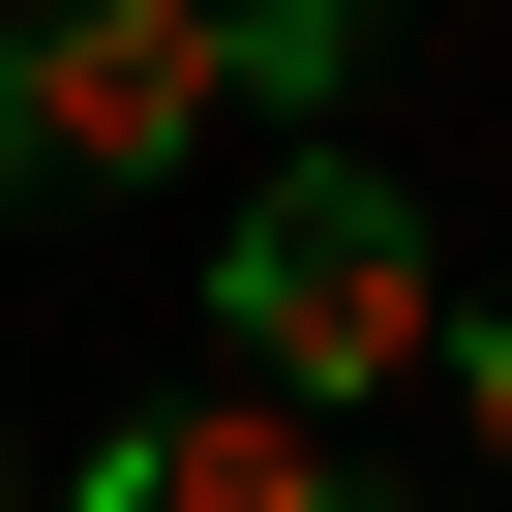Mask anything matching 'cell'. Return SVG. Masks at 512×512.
I'll return each instance as SVG.
<instances>
[{"label": "cell", "mask_w": 512, "mask_h": 512, "mask_svg": "<svg viewBox=\"0 0 512 512\" xmlns=\"http://www.w3.org/2000/svg\"><path fill=\"white\" fill-rule=\"evenodd\" d=\"M211 332H241V392L362 422V392H422V362H452V241H422L362 151H272V181L211 211Z\"/></svg>", "instance_id": "cell-1"}, {"label": "cell", "mask_w": 512, "mask_h": 512, "mask_svg": "<svg viewBox=\"0 0 512 512\" xmlns=\"http://www.w3.org/2000/svg\"><path fill=\"white\" fill-rule=\"evenodd\" d=\"M211 121H241L211 0H31V31H0V181H181Z\"/></svg>", "instance_id": "cell-2"}, {"label": "cell", "mask_w": 512, "mask_h": 512, "mask_svg": "<svg viewBox=\"0 0 512 512\" xmlns=\"http://www.w3.org/2000/svg\"><path fill=\"white\" fill-rule=\"evenodd\" d=\"M61 512H362V452H332L302 392H151V422H121Z\"/></svg>", "instance_id": "cell-3"}, {"label": "cell", "mask_w": 512, "mask_h": 512, "mask_svg": "<svg viewBox=\"0 0 512 512\" xmlns=\"http://www.w3.org/2000/svg\"><path fill=\"white\" fill-rule=\"evenodd\" d=\"M211 31H241V121H302V151H332V61H362V0H211Z\"/></svg>", "instance_id": "cell-4"}, {"label": "cell", "mask_w": 512, "mask_h": 512, "mask_svg": "<svg viewBox=\"0 0 512 512\" xmlns=\"http://www.w3.org/2000/svg\"><path fill=\"white\" fill-rule=\"evenodd\" d=\"M452 422H482V452H512V302H452Z\"/></svg>", "instance_id": "cell-5"}, {"label": "cell", "mask_w": 512, "mask_h": 512, "mask_svg": "<svg viewBox=\"0 0 512 512\" xmlns=\"http://www.w3.org/2000/svg\"><path fill=\"white\" fill-rule=\"evenodd\" d=\"M0 512H61V482H31V452H0Z\"/></svg>", "instance_id": "cell-6"}]
</instances>
